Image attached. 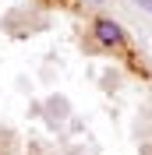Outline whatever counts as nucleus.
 <instances>
[{
    "label": "nucleus",
    "instance_id": "f257e3e1",
    "mask_svg": "<svg viewBox=\"0 0 152 155\" xmlns=\"http://www.w3.org/2000/svg\"><path fill=\"white\" fill-rule=\"evenodd\" d=\"M95 39H99L103 46H120L124 42V28L117 25L113 18H99L95 21Z\"/></svg>",
    "mask_w": 152,
    "mask_h": 155
},
{
    "label": "nucleus",
    "instance_id": "f03ea898",
    "mask_svg": "<svg viewBox=\"0 0 152 155\" xmlns=\"http://www.w3.org/2000/svg\"><path fill=\"white\" fill-rule=\"evenodd\" d=\"M134 4H138L142 11H149V14H152V0H134Z\"/></svg>",
    "mask_w": 152,
    "mask_h": 155
}]
</instances>
